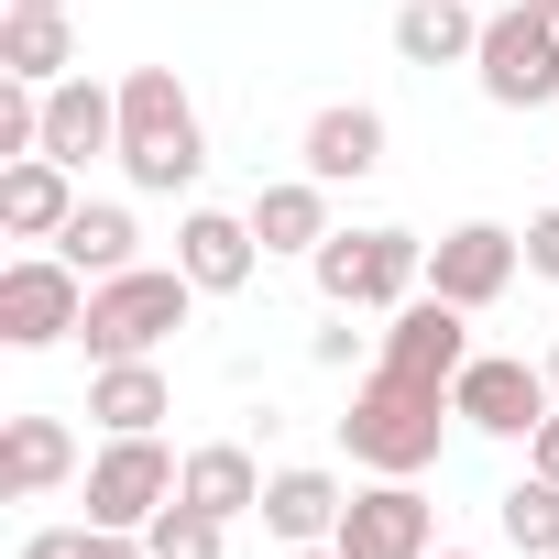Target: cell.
Instances as JSON below:
<instances>
[{
    "label": "cell",
    "mask_w": 559,
    "mask_h": 559,
    "mask_svg": "<svg viewBox=\"0 0 559 559\" xmlns=\"http://www.w3.org/2000/svg\"><path fill=\"white\" fill-rule=\"evenodd\" d=\"M165 406H176V395H165V373H154V362H99V373H88V417H99L110 439H143Z\"/></svg>",
    "instance_id": "obj_21"
},
{
    "label": "cell",
    "mask_w": 559,
    "mask_h": 559,
    "mask_svg": "<svg viewBox=\"0 0 559 559\" xmlns=\"http://www.w3.org/2000/svg\"><path fill=\"white\" fill-rule=\"evenodd\" d=\"M472 78H483V99L493 110H548L559 99V23L548 12H493L483 23V56H472Z\"/></svg>",
    "instance_id": "obj_5"
},
{
    "label": "cell",
    "mask_w": 559,
    "mask_h": 559,
    "mask_svg": "<svg viewBox=\"0 0 559 559\" xmlns=\"http://www.w3.org/2000/svg\"><path fill=\"white\" fill-rule=\"evenodd\" d=\"M67 472H78V439H67V417H12V493H23V504H45Z\"/></svg>",
    "instance_id": "obj_23"
},
{
    "label": "cell",
    "mask_w": 559,
    "mask_h": 559,
    "mask_svg": "<svg viewBox=\"0 0 559 559\" xmlns=\"http://www.w3.org/2000/svg\"><path fill=\"white\" fill-rule=\"evenodd\" d=\"M252 209H187L176 219V274L198 297H230V286H252Z\"/></svg>",
    "instance_id": "obj_12"
},
{
    "label": "cell",
    "mask_w": 559,
    "mask_h": 559,
    "mask_svg": "<svg viewBox=\"0 0 559 559\" xmlns=\"http://www.w3.org/2000/svg\"><path fill=\"white\" fill-rule=\"evenodd\" d=\"M395 56H406V67H472V56H483L472 0H406V12H395Z\"/></svg>",
    "instance_id": "obj_19"
},
{
    "label": "cell",
    "mask_w": 559,
    "mask_h": 559,
    "mask_svg": "<svg viewBox=\"0 0 559 559\" xmlns=\"http://www.w3.org/2000/svg\"><path fill=\"white\" fill-rule=\"evenodd\" d=\"M252 241H263V252H319V241H330V187H319V176H274V187L252 198Z\"/></svg>",
    "instance_id": "obj_18"
},
{
    "label": "cell",
    "mask_w": 559,
    "mask_h": 559,
    "mask_svg": "<svg viewBox=\"0 0 559 559\" xmlns=\"http://www.w3.org/2000/svg\"><path fill=\"white\" fill-rule=\"evenodd\" d=\"M297 559H341V548H330V537H319V548H297Z\"/></svg>",
    "instance_id": "obj_31"
},
{
    "label": "cell",
    "mask_w": 559,
    "mask_h": 559,
    "mask_svg": "<svg viewBox=\"0 0 559 559\" xmlns=\"http://www.w3.org/2000/svg\"><path fill=\"white\" fill-rule=\"evenodd\" d=\"M78 219V165L56 154H23V165H0V230H23V241H56Z\"/></svg>",
    "instance_id": "obj_15"
},
{
    "label": "cell",
    "mask_w": 559,
    "mask_h": 559,
    "mask_svg": "<svg viewBox=\"0 0 559 559\" xmlns=\"http://www.w3.org/2000/svg\"><path fill=\"white\" fill-rule=\"evenodd\" d=\"M526 274H548V286H559V209L526 219Z\"/></svg>",
    "instance_id": "obj_26"
},
{
    "label": "cell",
    "mask_w": 559,
    "mask_h": 559,
    "mask_svg": "<svg viewBox=\"0 0 559 559\" xmlns=\"http://www.w3.org/2000/svg\"><path fill=\"white\" fill-rule=\"evenodd\" d=\"M548 559H559V548H548Z\"/></svg>",
    "instance_id": "obj_35"
},
{
    "label": "cell",
    "mask_w": 559,
    "mask_h": 559,
    "mask_svg": "<svg viewBox=\"0 0 559 559\" xmlns=\"http://www.w3.org/2000/svg\"><path fill=\"white\" fill-rule=\"evenodd\" d=\"M439 428H450V384H406V373H384V362H373V384H362L352 417H341L352 461H362V472H395V483H417V472L439 461Z\"/></svg>",
    "instance_id": "obj_2"
},
{
    "label": "cell",
    "mask_w": 559,
    "mask_h": 559,
    "mask_svg": "<svg viewBox=\"0 0 559 559\" xmlns=\"http://www.w3.org/2000/svg\"><path fill=\"white\" fill-rule=\"evenodd\" d=\"M548 384H559V341H548Z\"/></svg>",
    "instance_id": "obj_34"
},
{
    "label": "cell",
    "mask_w": 559,
    "mask_h": 559,
    "mask_svg": "<svg viewBox=\"0 0 559 559\" xmlns=\"http://www.w3.org/2000/svg\"><path fill=\"white\" fill-rule=\"evenodd\" d=\"M330 548H341V559H428V548H439V504H428L417 483L373 472V493L341 504V537H330Z\"/></svg>",
    "instance_id": "obj_9"
},
{
    "label": "cell",
    "mask_w": 559,
    "mask_h": 559,
    "mask_svg": "<svg viewBox=\"0 0 559 559\" xmlns=\"http://www.w3.org/2000/svg\"><path fill=\"white\" fill-rule=\"evenodd\" d=\"M219 537H230V515H209V504H187V493L143 526V548H154V559H219Z\"/></svg>",
    "instance_id": "obj_24"
},
{
    "label": "cell",
    "mask_w": 559,
    "mask_h": 559,
    "mask_svg": "<svg viewBox=\"0 0 559 559\" xmlns=\"http://www.w3.org/2000/svg\"><path fill=\"white\" fill-rule=\"evenodd\" d=\"M263 461L241 450V439H209V450H187V472H176V493L187 504H209V515H263Z\"/></svg>",
    "instance_id": "obj_17"
},
{
    "label": "cell",
    "mask_w": 559,
    "mask_h": 559,
    "mask_svg": "<svg viewBox=\"0 0 559 559\" xmlns=\"http://www.w3.org/2000/svg\"><path fill=\"white\" fill-rule=\"evenodd\" d=\"M176 472H187V461H176L154 428H143V439H110V450L88 461V526H132V537H143V526L176 504Z\"/></svg>",
    "instance_id": "obj_8"
},
{
    "label": "cell",
    "mask_w": 559,
    "mask_h": 559,
    "mask_svg": "<svg viewBox=\"0 0 559 559\" xmlns=\"http://www.w3.org/2000/svg\"><path fill=\"white\" fill-rule=\"evenodd\" d=\"M132 241H143V230H132V209H110V198H78V219L56 230V252L88 274V286H99V274H132Z\"/></svg>",
    "instance_id": "obj_22"
},
{
    "label": "cell",
    "mask_w": 559,
    "mask_h": 559,
    "mask_svg": "<svg viewBox=\"0 0 559 559\" xmlns=\"http://www.w3.org/2000/svg\"><path fill=\"white\" fill-rule=\"evenodd\" d=\"M526 12H548V23H559V0H526Z\"/></svg>",
    "instance_id": "obj_32"
},
{
    "label": "cell",
    "mask_w": 559,
    "mask_h": 559,
    "mask_svg": "<svg viewBox=\"0 0 559 559\" xmlns=\"http://www.w3.org/2000/svg\"><path fill=\"white\" fill-rule=\"evenodd\" d=\"M12 12H67V0H12Z\"/></svg>",
    "instance_id": "obj_30"
},
{
    "label": "cell",
    "mask_w": 559,
    "mask_h": 559,
    "mask_svg": "<svg viewBox=\"0 0 559 559\" xmlns=\"http://www.w3.org/2000/svg\"><path fill=\"white\" fill-rule=\"evenodd\" d=\"M308 263H319V297H330V308H362V319H373V308L395 319V308L428 286V241H417V230H330Z\"/></svg>",
    "instance_id": "obj_4"
},
{
    "label": "cell",
    "mask_w": 559,
    "mask_h": 559,
    "mask_svg": "<svg viewBox=\"0 0 559 559\" xmlns=\"http://www.w3.org/2000/svg\"><path fill=\"white\" fill-rule=\"evenodd\" d=\"M515 263H526V230H504V219H461V230L428 252V286H439L450 308H493V297L515 286Z\"/></svg>",
    "instance_id": "obj_11"
},
{
    "label": "cell",
    "mask_w": 559,
    "mask_h": 559,
    "mask_svg": "<svg viewBox=\"0 0 559 559\" xmlns=\"http://www.w3.org/2000/svg\"><path fill=\"white\" fill-rule=\"evenodd\" d=\"M504 537H515L526 559H548V548H559V483H548V472H526V483L504 493Z\"/></svg>",
    "instance_id": "obj_25"
},
{
    "label": "cell",
    "mask_w": 559,
    "mask_h": 559,
    "mask_svg": "<svg viewBox=\"0 0 559 559\" xmlns=\"http://www.w3.org/2000/svg\"><path fill=\"white\" fill-rule=\"evenodd\" d=\"M198 165H209V132H198V99L176 88V67H132L121 78V176L143 198H176V187H198Z\"/></svg>",
    "instance_id": "obj_1"
},
{
    "label": "cell",
    "mask_w": 559,
    "mask_h": 559,
    "mask_svg": "<svg viewBox=\"0 0 559 559\" xmlns=\"http://www.w3.org/2000/svg\"><path fill=\"white\" fill-rule=\"evenodd\" d=\"M297 154H308V176H319V187H362V176L384 165V110L330 99V110L308 121V143H297Z\"/></svg>",
    "instance_id": "obj_14"
},
{
    "label": "cell",
    "mask_w": 559,
    "mask_h": 559,
    "mask_svg": "<svg viewBox=\"0 0 559 559\" xmlns=\"http://www.w3.org/2000/svg\"><path fill=\"white\" fill-rule=\"evenodd\" d=\"M472 308H450L439 286H417L406 308H395V330H384V373H406V384H461V362H472V330H461Z\"/></svg>",
    "instance_id": "obj_10"
},
{
    "label": "cell",
    "mask_w": 559,
    "mask_h": 559,
    "mask_svg": "<svg viewBox=\"0 0 559 559\" xmlns=\"http://www.w3.org/2000/svg\"><path fill=\"white\" fill-rule=\"evenodd\" d=\"M341 504H352V493H341V472H308V461L263 483V526L286 537V548H319V537H341Z\"/></svg>",
    "instance_id": "obj_16"
},
{
    "label": "cell",
    "mask_w": 559,
    "mask_h": 559,
    "mask_svg": "<svg viewBox=\"0 0 559 559\" xmlns=\"http://www.w3.org/2000/svg\"><path fill=\"white\" fill-rule=\"evenodd\" d=\"M526 472H548V483H559V406L537 417V439H526Z\"/></svg>",
    "instance_id": "obj_29"
},
{
    "label": "cell",
    "mask_w": 559,
    "mask_h": 559,
    "mask_svg": "<svg viewBox=\"0 0 559 559\" xmlns=\"http://www.w3.org/2000/svg\"><path fill=\"white\" fill-rule=\"evenodd\" d=\"M352 319H362V308H330V330H319V341H308V352H319V362H330V373H341V362H352V352H362V330H352Z\"/></svg>",
    "instance_id": "obj_27"
},
{
    "label": "cell",
    "mask_w": 559,
    "mask_h": 559,
    "mask_svg": "<svg viewBox=\"0 0 559 559\" xmlns=\"http://www.w3.org/2000/svg\"><path fill=\"white\" fill-rule=\"evenodd\" d=\"M23 559H88V526H34Z\"/></svg>",
    "instance_id": "obj_28"
},
{
    "label": "cell",
    "mask_w": 559,
    "mask_h": 559,
    "mask_svg": "<svg viewBox=\"0 0 559 559\" xmlns=\"http://www.w3.org/2000/svg\"><path fill=\"white\" fill-rule=\"evenodd\" d=\"M187 308H198V286L176 263H132V274H99L88 286L78 341H88V362H154L165 330H187Z\"/></svg>",
    "instance_id": "obj_3"
},
{
    "label": "cell",
    "mask_w": 559,
    "mask_h": 559,
    "mask_svg": "<svg viewBox=\"0 0 559 559\" xmlns=\"http://www.w3.org/2000/svg\"><path fill=\"white\" fill-rule=\"evenodd\" d=\"M45 154H56V165L121 154V88H99V78H56V88H45Z\"/></svg>",
    "instance_id": "obj_13"
},
{
    "label": "cell",
    "mask_w": 559,
    "mask_h": 559,
    "mask_svg": "<svg viewBox=\"0 0 559 559\" xmlns=\"http://www.w3.org/2000/svg\"><path fill=\"white\" fill-rule=\"evenodd\" d=\"M67 67H78V23H67V12H0V78L56 88Z\"/></svg>",
    "instance_id": "obj_20"
},
{
    "label": "cell",
    "mask_w": 559,
    "mask_h": 559,
    "mask_svg": "<svg viewBox=\"0 0 559 559\" xmlns=\"http://www.w3.org/2000/svg\"><path fill=\"white\" fill-rule=\"evenodd\" d=\"M428 559H472V548H428Z\"/></svg>",
    "instance_id": "obj_33"
},
{
    "label": "cell",
    "mask_w": 559,
    "mask_h": 559,
    "mask_svg": "<svg viewBox=\"0 0 559 559\" xmlns=\"http://www.w3.org/2000/svg\"><path fill=\"white\" fill-rule=\"evenodd\" d=\"M559 406V384H548V362H515V352H472L461 362V384H450V417L461 428H483V439H537V417Z\"/></svg>",
    "instance_id": "obj_7"
},
{
    "label": "cell",
    "mask_w": 559,
    "mask_h": 559,
    "mask_svg": "<svg viewBox=\"0 0 559 559\" xmlns=\"http://www.w3.org/2000/svg\"><path fill=\"white\" fill-rule=\"evenodd\" d=\"M78 319H88V274L67 252H23L0 274V341L12 352H56V341H78Z\"/></svg>",
    "instance_id": "obj_6"
}]
</instances>
